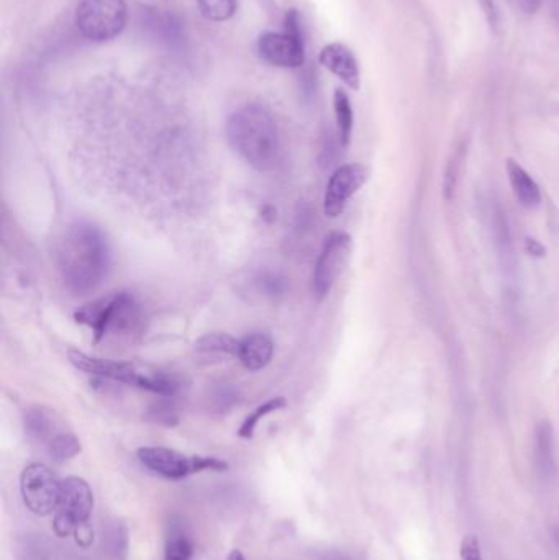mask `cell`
<instances>
[{"label":"cell","mask_w":559,"mask_h":560,"mask_svg":"<svg viewBox=\"0 0 559 560\" xmlns=\"http://www.w3.org/2000/svg\"><path fill=\"white\" fill-rule=\"evenodd\" d=\"M507 174L515 197L523 207L537 208L541 204V192L537 182L514 159H507Z\"/></svg>","instance_id":"5bb4252c"},{"label":"cell","mask_w":559,"mask_h":560,"mask_svg":"<svg viewBox=\"0 0 559 560\" xmlns=\"http://www.w3.org/2000/svg\"><path fill=\"white\" fill-rule=\"evenodd\" d=\"M194 546L186 534L173 533L166 544V560H191Z\"/></svg>","instance_id":"cb8c5ba5"},{"label":"cell","mask_w":559,"mask_h":560,"mask_svg":"<svg viewBox=\"0 0 559 560\" xmlns=\"http://www.w3.org/2000/svg\"><path fill=\"white\" fill-rule=\"evenodd\" d=\"M550 4L553 15H555L556 23L559 25V0H550Z\"/></svg>","instance_id":"f546056e"},{"label":"cell","mask_w":559,"mask_h":560,"mask_svg":"<svg viewBox=\"0 0 559 560\" xmlns=\"http://www.w3.org/2000/svg\"><path fill=\"white\" fill-rule=\"evenodd\" d=\"M286 405L287 402L284 397H274L268 402H264L263 405L246 416L245 421L241 423L240 430H238V436L243 439H253L261 420H264L266 416L273 415L276 411L282 410V408H286Z\"/></svg>","instance_id":"d6986e66"},{"label":"cell","mask_w":559,"mask_h":560,"mask_svg":"<svg viewBox=\"0 0 559 560\" xmlns=\"http://www.w3.org/2000/svg\"><path fill=\"white\" fill-rule=\"evenodd\" d=\"M225 131L232 150L256 171H274L281 164L278 123L263 105H243L235 110L228 117Z\"/></svg>","instance_id":"7a4b0ae2"},{"label":"cell","mask_w":559,"mask_h":560,"mask_svg":"<svg viewBox=\"0 0 559 560\" xmlns=\"http://www.w3.org/2000/svg\"><path fill=\"white\" fill-rule=\"evenodd\" d=\"M350 251L351 236L343 231L332 233L323 243L319 259L315 264L314 276H312V292L319 302L330 294V290L333 289V285L343 271V266L348 261Z\"/></svg>","instance_id":"30bf717a"},{"label":"cell","mask_w":559,"mask_h":560,"mask_svg":"<svg viewBox=\"0 0 559 560\" xmlns=\"http://www.w3.org/2000/svg\"><path fill=\"white\" fill-rule=\"evenodd\" d=\"M25 433L32 441L40 444L51 443L56 434H60L56 426V416L51 410L43 407H33L25 413Z\"/></svg>","instance_id":"2e32d148"},{"label":"cell","mask_w":559,"mask_h":560,"mask_svg":"<svg viewBox=\"0 0 559 560\" xmlns=\"http://www.w3.org/2000/svg\"><path fill=\"white\" fill-rule=\"evenodd\" d=\"M478 4L481 5L482 12L486 15L487 23L491 25L492 30L499 32L500 10L496 0H478Z\"/></svg>","instance_id":"484cf974"},{"label":"cell","mask_w":559,"mask_h":560,"mask_svg":"<svg viewBox=\"0 0 559 560\" xmlns=\"http://www.w3.org/2000/svg\"><path fill=\"white\" fill-rule=\"evenodd\" d=\"M333 110L337 118L338 141L341 148H348L353 135V125H355V113L351 107V100L345 91L337 89L333 95Z\"/></svg>","instance_id":"ac0fdd59"},{"label":"cell","mask_w":559,"mask_h":560,"mask_svg":"<svg viewBox=\"0 0 559 560\" xmlns=\"http://www.w3.org/2000/svg\"><path fill=\"white\" fill-rule=\"evenodd\" d=\"M319 61L323 68L335 74L350 89L353 91L360 89V66H358V59L348 46L341 45V43H330L320 51Z\"/></svg>","instance_id":"7c38bea8"},{"label":"cell","mask_w":559,"mask_h":560,"mask_svg":"<svg viewBox=\"0 0 559 560\" xmlns=\"http://www.w3.org/2000/svg\"><path fill=\"white\" fill-rule=\"evenodd\" d=\"M463 159L464 148L461 146L455 153L451 154L450 161L446 164L445 179H443V195H445L446 200L455 197L456 184H458V177H460Z\"/></svg>","instance_id":"603a6c76"},{"label":"cell","mask_w":559,"mask_h":560,"mask_svg":"<svg viewBox=\"0 0 559 560\" xmlns=\"http://www.w3.org/2000/svg\"><path fill=\"white\" fill-rule=\"evenodd\" d=\"M261 59L278 68H300L305 63V45L296 10H289L284 20V32H266L258 40Z\"/></svg>","instance_id":"52a82bcc"},{"label":"cell","mask_w":559,"mask_h":560,"mask_svg":"<svg viewBox=\"0 0 559 560\" xmlns=\"http://www.w3.org/2000/svg\"><path fill=\"white\" fill-rule=\"evenodd\" d=\"M507 213L497 205L494 208V235H496L497 248H499L500 264L504 267L505 276L515 282L517 274V259H515L514 244L510 236L509 223H507Z\"/></svg>","instance_id":"9a60e30c"},{"label":"cell","mask_w":559,"mask_h":560,"mask_svg":"<svg viewBox=\"0 0 559 560\" xmlns=\"http://www.w3.org/2000/svg\"><path fill=\"white\" fill-rule=\"evenodd\" d=\"M74 538H76L78 546L84 547V549L91 547L92 542H94V531H92L91 524H81V526L74 531Z\"/></svg>","instance_id":"4316f807"},{"label":"cell","mask_w":559,"mask_h":560,"mask_svg":"<svg viewBox=\"0 0 559 560\" xmlns=\"http://www.w3.org/2000/svg\"><path fill=\"white\" fill-rule=\"evenodd\" d=\"M369 172L363 164H343L330 176L323 197V213L328 218H338L345 212L351 197L368 181Z\"/></svg>","instance_id":"8fae6325"},{"label":"cell","mask_w":559,"mask_h":560,"mask_svg":"<svg viewBox=\"0 0 559 560\" xmlns=\"http://www.w3.org/2000/svg\"><path fill=\"white\" fill-rule=\"evenodd\" d=\"M238 346L240 339H235L227 333H209L196 341L197 351L204 354H227L237 357Z\"/></svg>","instance_id":"ffe728a7"},{"label":"cell","mask_w":559,"mask_h":560,"mask_svg":"<svg viewBox=\"0 0 559 560\" xmlns=\"http://www.w3.org/2000/svg\"><path fill=\"white\" fill-rule=\"evenodd\" d=\"M274 343L271 336L266 333H251L240 339L238 346V361L243 364L246 371H263L273 361Z\"/></svg>","instance_id":"4fadbf2b"},{"label":"cell","mask_w":559,"mask_h":560,"mask_svg":"<svg viewBox=\"0 0 559 560\" xmlns=\"http://www.w3.org/2000/svg\"><path fill=\"white\" fill-rule=\"evenodd\" d=\"M137 456L138 461L146 469L169 480L186 479L189 475L200 474L207 470H212V472L228 470L227 462L220 461L217 457L186 456L182 452L161 448V446L140 448Z\"/></svg>","instance_id":"8992f818"},{"label":"cell","mask_w":559,"mask_h":560,"mask_svg":"<svg viewBox=\"0 0 559 560\" xmlns=\"http://www.w3.org/2000/svg\"><path fill=\"white\" fill-rule=\"evenodd\" d=\"M94 510V493L86 480L68 477L61 480L60 502L56 506L53 531L58 538H68L81 524L89 523Z\"/></svg>","instance_id":"ba28073f"},{"label":"cell","mask_w":559,"mask_h":560,"mask_svg":"<svg viewBox=\"0 0 559 560\" xmlns=\"http://www.w3.org/2000/svg\"><path fill=\"white\" fill-rule=\"evenodd\" d=\"M56 266L74 295L94 292L110 269V248L104 233L89 222L69 225L56 244Z\"/></svg>","instance_id":"6da1fadb"},{"label":"cell","mask_w":559,"mask_h":560,"mask_svg":"<svg viewBox=\"0 0 559 560\" xmlns=\"http://www.w3.org/2000/svg\"><path fill=\"white\" fill-rule=\"evenodd\" d=\"M127 19L125 0H81L76 9V27L82 37L96 43L119 37Z\"/></svg>","instance_id":"5b68a950"},{"label":"cell","mask_w":559,"mask_h":560,"mask_svg":"<svg viewBox=\"0 0 559 560\" xmlns=\"http://www.w3.org/2000/svg\"><path fill=\"white\" fill-rule=\"evenodd\" d=\"M69 362L84 374L96 375L100 379L114 380L119 384L132 385L138 389L148 390L161 397H174L181 389L179 380L174 375L161 371H151L135 366L132 362L99 359L81 351H69Z\"/></svg>","instance_id":"3957f363"},{"label":"cell","mask_w":559,"mask_h":560,"mask_svg":"<svg viewBox=\"0 0 559 560\" xmlns=\"http://www.w3.org/2000/svg\"><path fill=\"white\" fill-rule=\"evenodd\" d=\"M535 459L541 474L555 470V434L550 421H541L535 430Z\"/></svg>","instance_id":"e0dca14e"},{"label":"cell","mask_w":559,"mask_h":560,"mask_svg":"<svg viewBox=\"0 0 559 560\" xmlns=\"http://www.w3.org/2000/svg\"><path fill=\"white\" fill-rule=\"evenodd\" d=\"M543 0H519L520 9L527 15L537 14Z\"/></svg>","instance_id":"f1b7e54d"},{"label":"cell","mask_w":559,"mask_h":560,"mask_svg":"<svg viewBox=\"0 0 559 560\" xmlns=\"http://www.w3.org/2000/svg\"><path fill=\"white\" fill-rule=\"evenodd\" d=\"M461 560H484L482 559L481 544L474 534L464 536L460 546Z\"/></svg>","instance_id":"d4e9b609"},{"label":"cell","mask_w":559,"mask_h":560,"mask_svg":"<svg viewBox=\"0 0 559 560\" xmlns=\"http://www.w3.org/2000/svg\"><path fill=\"white\" fill-rule=\"evenodd\" d=\"M48 451H50L53 461H71L82 451L81 441L71 431H61L60 434H56L55 438L51 439V443L48 444Z\"/></svg>","instance_id":"44dd1931"},{"label":"cell","mask_w":559,"mask_h":560,"mask_svg":"<svg viewBox=\"0 0 559 560\" xmlns=\"http://www.w3.org/2000/svg\"><path fill=\"white\" fill-rule=\"evenodd\" d=\"M200 14L212 22H225L237 12V0H197Z\"/></svg>","instance_id":"7402d4cb"},{"label":"cell","mask_w":559,"mask_h":560,"mask_svg":"<svg viewBox=\"0 0 559 560\" xmlns=\"http://www.w3.org/2000/svg\"><path fill=\"white\" fill-rule=\"evenodd\" d=\"M20 492L23 503L33 515L48 516L55 513L60 502L61 480L45 464H30L20 475Z\"/></svg>","instance_id":"9c48e42d"},{"label":"cell","mask_w":559,"mask_h":560,"mask_svg":"<svg viewBox=\"0 0 559 560\" xmlns=\"http://www.w3.org/2000/svg\"><path fill=\"white\" fill-rule=\"evenodd\" d=\"M74 318L92 331L94 343H100L107 335L137 331L141 323V310L132 294L115 292L79 308Z\"/></svg>","instance_id":"277c9868"},{"label":"cell","mask_w":559,"mask_h":560,"mask_svg":"<svg viewBox=\"0 0 559 560\" xmlns=\"http://www.w3.org/2000/svg\"><path fill=\"white\" fill-rule=\"evenodd\" d=\"M225 560H246L245 556H243V554H241L240 551H237V549H235V551L230 552V554H228L227 559Z\"/></svg>","instance_id":"4dcf8cb0"},{"label":"cell","mask_w":559,"mask_h":560,"mask_svg":"<svg viewBox=\"0 0 559 560\" xmlns=\"http://www.w3.org/2000/svg\"><path fill=\"white\" fill-rule=\"evenodd\" d=\"M527 251L533 258H543L546 254V249L540 241L532 240V238H527Z\"/></svg>","instance_id":"83f0119b"}]
</instances>
